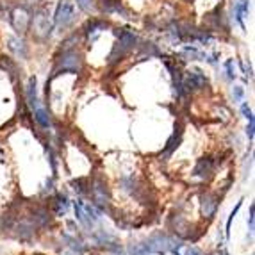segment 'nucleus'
<instances>
[{"label": "nucleus", "mask_w": 255, "mask_h": 255, "mask_svg": "<svg viewBox=\"0 0 255 255\" xmlns=\"http://www.w3.org/2000/svg\"><path fill=\"white\" fill-rule=\"evenodd\" d=\"M25 97H27V102H29L30 109L34 113V118L43 128H48L52 125L50 122V116H48L47 109L43 107V104L39 102V97H38V86H36V77H30L29 79V84H27V91H25Z\"/></svg>", "instance_id": "1"}, {"label": "nucleus", "mask_w": 255, "mask_h": 255, "mask_svg": "<svg viewBox=\"0 0 255 255\" xmlns=\"http://www.w3.org/2000/svg\"><path fill=\"white\" fill-rule=\"evenodd\" d=\"M116 36H118V41L113 47V52L109 55V63H118L122 61L127 54H130L137 45V36L128 29H120L116 30Z\"/></svg>", "instance_id": "2"}, {"label": "nucleus", "mask_w": 255, "mask_h": 255, "mask_svg": "<svg viewBox=\"0 0 255 255\" xmlns=\"http://www.w3.org/2000/svg\"><path fill=\"white\" fill-rule=\"evenodd\" d=\"M73 209H75V216L77 220L81 221L86 229H93L95 223L100 221V211L97 209V205L91 204V202H84V200H77L73 204Z\"/></svg>", "instance_id": "3"}, {"label": "nucleus", "mask_w": 255, "mask_h": 255, "mask_svg": "<svg viewBox=\"0 0 255 255\" xmlns=\"http://www.w3.org/2000/svg\"><path fill=\"white\" fill-rule=\"evenodd\" d=\"M77 9L72 0H59L54 11V25L57 29H66L75 21Z\"/></svg>", "instance_id": "4"}, {"label": "nucleus", "mask_w": 255, "mask_h": 255, "mask_svg": "<svg viewBox=\"0 0 255 255\" xmlns=\"http://www.w3.org/2000/svg\"><path fill=\"white\" fill-rule=\"evenodd\" d=\"M57 70L59 72L77 73L82 70V55L75 48H64L63 54L57 57Z\"/></svg>", "instance_id": "5"}, {"label": "nucleus", "mask_w": 255, "mask_h": 255, "mask_svg": "<svg viewBox=\"0 0 255 255\" xmlns=\"http://www.w3.org/2000/svg\"><path fill=\"white\" fill-rule=\"evenodd\" d=\"M30 13H32V9L25 4H20L18 7L11 9V13H9V21H11V25L20 32V34H25L27 30L30 27Z\"/></svg>", "instance_id": "6"}, {"label": "nucleus", "mask_w": 255, "mask_h": 255, "mask_svg": "<svg viewBox=\"0 0 255 255\" xmlns=\"http://www.w3.org/2000/svg\"><path fill=\"white\" fill-rule=\"evenodd\" d=\"M209 84L207 77L202 70L198 68H193V70H187L186 73L182 75V88H184V93L189 95L196 90H202L205 86Z\"/></svg>", "instance_id": "7"}, {"label": "nucleus", "mask_w": 255, "mask_h": 255, "mask_svg": "<svg viewBox=\"0 0 255 255\" xmlns=\"http://www.w3.org/2000/svg\"><path fill=\"white\" fill-rule=\"evenodd\" d=\"M170 243L171 238L164 234H155L152 238H148L145 243H143V247H145L146 254L150 255H166L170 252Z\"/></svg>", "instance_id": "8"}, {"label": "nucleus", "mask_w": 255, "mask_h": 255, "mask_svg": "<svg viewBox=\"0 0 255 255\" xmlns=\"http://www.w3.org/2000/svg\"><path fill=\"white\" fill-rule=\"evenodd\" d=\"M109 21L104 20V18H90V20L86 21L82 30H84V36L90 39V43H93L95 39L100 36V32L106 29H109Z\"/></svg>", "instance_id": "9"}, {"label": "nucleus", "mask_w": 255, "mask_h": 255, "mask_svg": "<svg viewBox=\"0 0 255 255\" xmlns=\"http://www.w3.org/2000/svg\"><path fill=\"white\" fill-rule=\"evenodd\" d=\"M30 23H32V29H34L36 34L41 36V38H48L52 34V23L48 21L45 11H39L34 18H30Z\"/></svg>", "instance_id": "10"}, {"label": "nucleus", "mask_w": 255, "mask_h": 255, "mask_svg": "<svg viewBox=\"0 0 255 255\" xmlns=\"http://www.w3.org/2000/svg\"><path fill=\"white\" fill-rule=\"evenodd\" d=\"M214 168H216V162L211 157H202L200 161L196 162L195 170H193V175L198 177V179H209L211 175L214 173Z\"/></svg>", "instance_id": "11"}, {"label": "nucleus", "mask_w": 255, "mask_h": 255, "mask_svg": "<svg viewBox=\"0 0 255 255\" xmlns=\"http://www.w3.org/2000/svg\"><path fill=\"white\" fill-rule=\"evenodd\" d=\"M250 13V0H236L234 4V20L243 30L247 29L245 27V18Z\"/></svg>", "instance_id": "12"}, {"label": "nucleus", "mask_w": 255, "mask_h": 255, "mask_svg": "<svg viewBox=\"0 0 255 255\" xmlns=\"http://www.w3.org/2000/svg\"><path fill=\"white\" fill-rule=\"evenodd\" d=\"M170 252H171V255H202L198 248L189 247L186 243L177 241V239H173V238H171V243H170Z\"/></svg>", "instance_id": "13"}, {"label": "nucleus", "mask_w": 255, "mask_h": 255, "mask_svg": "<svg viewBox=\"0 0 255 255\" xmlns=\"http://www.w3.org/2000/svg\"><path fill=\"white\" fill-rule=\"evenodd\" d=\"M216 207H218L216 195H209V193L202 195V214H204L205 218L214 216V213H216Z\"/></svg>", "instance_id": "14"}, {"label": "nucleus", "mask_w": 255, "mask_h": 255, "mask_svg": "<svg viewBox=\"0 0 255 255\" xmlns=\"http://www.w3.org/2000/svg\"><path fill=\"white\" fill-rule=\"evenodd\" d=\"M100 9H102L106 14H124L127 16V9L122 5L120 0H104L102 4H100Z\"/></svg>", "instance_id": "15"}, {"label": "nucleus", "mask_w": 255, "mask_h": 255, "mask_svg": "<svg viewBox=\"0 0 255 255\" xmlns=\"http://www.w3.org/2000/svg\"><path fill=\"white\" fill-rule=\"evenodd\" d=\"M180 141H182V130H180V127H175L173 136H171L170 139H168V143H166L164 152L161 153V157H168V155H171V153H173L175 150L179 148Z\"/></svg>", "instance_id": "16"}, {"label": "nucleus", "mask_w": 255, "mask_h": 255, "mask_svg": "<svg viewBox=\"0 0 255 255\" xmlns=\"http://www.w3.org/2000/svg\"><path fill=\"white\" fill-rule=\"evenodd\" d=\"M7 41H9V50L14 52V55H16V57H20V59H25V57H27L25 41H23L21 38H16V36H11Z\"/></svg>", "instance_id": "17"}, {"label": "nucleus", "mask_w": 255, "mask_h": 255, "mask_svg": "<svg viewBox=\"0 0 255 255\" xmlns=\"http://www.w3.org/2000/svg\"><path fill=\"white\" fill-rule=\"evenodd\" d=\"M182 54L186 55V57H189L191 61H205L209 55V54H205V52H202L200 48H196L195 45H184Z\"/></svg>", "instance_id": "18"}, {"label": "nucleus", "mask_w": 255, "mask_h": 255, "mask_svg": "<svg viewBox=\"0 0 255 255\" xmlns=\"http://www.w3.org/2000/svg\"><path fill=\"white\" fill-rule=\"evenodd\" d=\"M68 207H70V202L66 196L64 195L55 196V214H57V216H64L66 211H68Z\"/></svg>", "instance_id": "19"}, {"label": "nucleus", "mask_w": 255, "mask_h": 255, "mask_svg": "<svg viewBox=\"0 0 255 255\" xmlns=\"http://www.w3.org/2000/svg\"><path fill=\"white\" fill-rule=\"evenodd\" d=\"M77 7L84 11V13H95L97 11V5H95V0H77Z\"/></svg>", "instance_id": "20"}, {"label": "nucleus", "mask_w": 255, "mask_h": 255, "mask_svg": "<svg viewBox=\"0 0 255 255\" xmlns=\"http://www.w3.org/2000/svg\"><path fill=\"white\" fill-rule=\"evenodd\" d=\"M223 68H225L227 79H229V81H234V79H236V68H234V61H232V59H227L225 63H223Z\"/></svg>", "instance_id": "21"}, {"label": "nucleus", "mask_w": 255, "mask_h": 255, "mask_svg": "<svg viewBox=\"0 0 255 255\" xmlns=\"http://www.w3.org/2000/svg\"><path fill=\"white\" fill-rule=\"evenodd\" d=\"M128 254L130 255H150V254H146V250H145V247L141 245V243H132L130 247H128Z\"/></svg>", "instance_id": "22"}, {"label": "nucleus", "mask_w": 255, "mask_h": 255, "mask_svg": "<svg viewBox=\"0 0 255 255\" xmlns=\"http://www.w3.org/2000/svg\"><path fill=\"white\" fill-rule=\"evenodd\" d=\"M241 204H243V200H241V202H238V205H236L234 211L230 213L229 220H227V232H225L227 238H229V236H230V225H232V221H234V218H236V214H238V211H239V209H241Z\"/></svg>", "instance_id": "23"}, {"label": "nucleus", "mask_w": 255, "mask_h": 255, "mask_svg": "<svg viewBox=\"0 0 255 255\" xmlns=\"http://www.w3.org/2000/svg\"><path fill=\"white\" fill-rule=\"evenodd\" d=\"M241 113H243V116L248 120V124H255L254 113H252V109L248 107V104H243L241 102Z\"/></svg>", "instance_id": "24"}, {"label": "nucleus", "mask_w": 255, "mask_h": 255, "mask_svg": "<svg viewBox=\"0 0 255 255\" xmlns=\"http://www.w3.org/2000/svg\"><path fill=\"white\" fill-rule=\"evenodd\" d=\"M248 229H250V236L255 230V205H250V216H248Z\"/></svg>", "instance_id": "25"}, {"label": "nucleus", "mask_w": 255, "mask_h": 255, "mask_svg": "<svg viewBox=\"0 0 255 255\" xmlns=\"http://www.w3.org/2000/svg\"><path fill=\"white\" fill-rule=\"evenodd\" d=\"M232 95H234V102L241 104L243 102V97H245V90H243L241 86H234V90H232Z\"/></svg>", "instance_id": "26"}, {"label": "nucleus", "mask_w": 255, "mask_h": 255, "mask_svg": "<svg viewBox=\"0 0 255 255\" xmlns=\"http://www.w3.org/2000/svg\"><path fill=\"white\" fill-rule=\"evenodd\" d=\"M239 66H241L243 73H245V75H247V77H250V79H252V77H254V72H252V66H250V64L245 63V59L239 61Z\"/></svg>", "instance_id": "27"}, {"label": "nucleus", "mask_w": 255, "mask_h": 255, "mask_svg": "<svg viewBox=\"0 0 255 255\" xmlns=\"http://www.w3.org/2000/svg\"><path fill=\"white\" fill-rule=\"evenodd\" d=\"M61 255H79V254H77V252H73V250H64Z\"/></svg>", "instance_id": "28"}, {"label": "nucleus", "mask_w": 255, "mask_h": 255, "mask_svg": "<svg viewBox=\"0 0 255 255\" xmlns=\"http://www.w3.org/2000/svg\"><path fill=\"white\" fill-rule=\"evenodd\" d=\"M220 255H229V252H227V250H220Z\"/></svg>", "instance_id": "29"}, {"label": "nucleus", "mask_w": 255, "mask_h": 255, "mask_svg": "<svg viewBox=\"0 0 255 255\" xmlns=\"http://www.w3.org/2000/svg\"><path fill=\"white\" fill-rule=\"evenodd\" d=\"M115 255H125V254H124V252H122V250H120V252H116Z\"/></svg>", "instance_id": "30"}]
</instances>
